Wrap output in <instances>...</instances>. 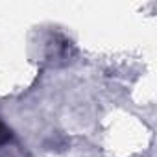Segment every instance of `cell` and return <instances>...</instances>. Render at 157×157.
<instances>
[{
	"instance_id": "obj_1",
	"label": "cell",
	"mask_w": 157,
	"mask_h": 157,
	"mask_svg": "<svg viewBox=\"0 0 157 157\" xmlns=\"http://www.w3.org/2000/svg\"><path fill=\"white\" fill-rule=\"evenodd\" d=\"M10 139H11V131H10V128L0 120V144H6V142H10Z\"/></svg>"
}]
</instances>
